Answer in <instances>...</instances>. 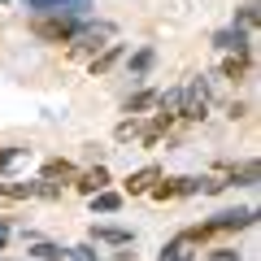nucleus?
<instances>
[{"instance_id": "3", "label": "nucleus", "mask_w": 261, "mask_h": 261, "mask_svg": "<svg viewBox=\"0 0 261 261\" xmlns=\"http://www.w3.org/2000/svg\"><path fill=\"white\" fill-rule=\"evenodd\" d=\"M31 31H35L44 44H70V35L79 31V18H70V13H35Z\"/></svg>"}, {"instance_id": "27", "label": "nucleus", "mask_w": 261, "mask_h": 261, "mask_svg": "<svg viewBox=\"0 0 261 261\" xmlns=\"http://www.w3.org/2000/svg\"><path fill=\"white\" fill-rule=\"evenodd\" d=\"M5 240H9V226H5V222H0V248H5Z\"/></svg>"}, {"instance_id": "9", "label": "nucleus", "mask_w": 261, "mask_h": 261, "mask_svg": "<svg viewBox=\"0 0 261 261\" xmlns=\"http://www.w3.org/2000/svg\"><path fill=\"white\" fill-rule=\"evenodd\" d=\"M39 178H44V183H57V187H61V183H70V178H79V170L70 166L65 157H53V161L44 166V174H39Z\"/></svg>"}, {"instance_id": "21", "label": "nucleus", "mask_w": 261, "mask_h": 261, "mask_svg": "<svg viewBox=\"0 0 261 261\" xmlns=\"http://www.w3.org/2000/svg\"><path fill=\"white\" fill-rule=\"evenodd\" d=\"M148 70H152V53L144 48V53H135V57H130V74L140 79V74H148Z\"/></svg>"}, {"instance_id": "1", "label": "nucleus", "mask_w": 261, "mask_h": 261, "mask_svg": "<svg viewBox=\"0 0 261 261\" xmlns=\"http://www.w3.org/2000/svg\"><path fill=\"white\" fill-rule=\"evenodd\" d=\"M118 39V27L113 22H79V31L70 35V53L74 57H96Z\"/></svg>"}, {"instance_id": "24", "label": "nucleus", "mask_w": 261, "mask_h": 261, "mask_svg": "<svg viewBox=\"0 0 261 261\" xmlns=\"http://www.w3.org/2000/svg\"><path fill=\"white\" fill-rule=\"evenodd\" d=\"M235 178H240V183H257V166H252V161H248V166L231 170V183H235Z\"/></svg>"}, {"instance_id": "22", "label": "nucleus", "mask_w": 261, "mask_h": 261, "mask_svg": "<svg viewBox=\"0 0 261 261\" xmlns=\"http://www.w3.org/2000/svg\"><path fill=\"white\" fill-rule=\"evenodd\" d=\"M22 157H27L22 148H0V170H13V166H22Z\"/></svg>"}, {"instance_id": "19", "label": "nucleus", "mask_w": 261, "mask_h": 261, "mask_svg": "<svg viewBox=\"0 0 261 261\" xmlns=\"http://www.w3.org/2000/svg\"><path fill=\"white\" fill-rule=\"evenodd\" d=\"M140 130H144V122H140V118H126V122H118V130H113V135L126 144V140H140Z\"/></svg>"}, {"instance_id": "28", "label": "nucleus", "mask_w": 261, "mask_h": 261, "mask_svg": "<svg viewBox=\"0 0 261 261\" xmlns=\"http://www.w3.org/2000/svg\"><path fill=\"white\" fill-rule=\"evenodd\" d=\"M0 5H9V9H18V5H22V0H0Z\"/></svg>"}, {"instance_id": "15", "label": "nucleus", "mask_w": 261, "mask_h": 261, "mask_svg": "<svg viewBox=\"0 0 261 261\" xmlns=\"http://www.w3.org/2000/svg\"><path fill=\"white\" fill-rule=\"evenodd\" d=\"M152 105H157V92H135V96H126L122 109L126 113H144V109H152Z\"/></svg>"}, {"instance_id": "23", "label": "nucleus", "mask_w": 261, "mask_h": 261, "mask_svg": "<svg viewBox=\"0 0 261 261\" xmlns=\"http://www.w3.org/2000/svg\"><path fill=\"white\" fill-rule=\"evenodd\" d=\"M65 257H74V261H96L92 244H74V248H65Z\"/></svg>"}, {"instance_id": "16", "label": "nucleus", "mask_w": 261, "mask_h": 261, "mask_svg": "<svg viewBox=\"0 0 261 261\" xmlns=\"http://www.w3.org/2000/svg\"><path fill=\"white\" fill-rule=\"evenodd\" d=\"M257 18H261V13H257V0H252V5H244V9H240V18H235V31H244V35H248V31L257 27Z\"/></svg>"}, {"instance_id": "10", "label": "nucleus", "mask_w": 261, "mask_h": 261, "mask_svg": "<svg viewBox=\"0 0 261 261\" xmlns=\"http://www.w3.org/2000/svg\"><path fill=\"white\" fill-rule=\"evenodd\" d=\"M196 257V240H192V235H178V240H170L166 244V252H161V261H192Z\"/></svg>"}, {"instance_id": "6", "label": "nucleus", "mask_w": 261, "mask_h": 261, "mask_svg": "<svg viewBox=\"0 0 261 261\" xmlns=\"http://www.w3.org/2000/svg\"><path fill=\"white\" fill-rule=\"evenodd\" d=\"M27 5L39 9V13H70V18H79L92 0H27Z\"/></svg>"}, {"instance_id": "17", "label": "nucleus", "mask_w": 261, "mask_h": 261, "mask_svg": "<svg viewBox=\"0 0 261 261\" xmlns=\"http://www.w3.org/2000/svg\"><path fill=\"white\" fill-rule=\"evenodd\" d=\"M248 74V57H226L222 61V79H244Z\"/></svg>"}, {"instance_id": "14", "label": "nucleus", "mask_w": 261, "mask_h": 261, "mask_svg": "<svg viewBox=\"0 0 261 261\" xmlns=\"http://www.w3.org/2000/svg\"><path fill=\"white\" fill-rule=\"evenodd\" d=\"M92 209H96V214H118V209H122V196L105 187V192H96V196H92Z\"/></svg>"}, {"instance_id": "7", "label": "nucleus", "mask_w": 261, "mask_h": 261, "mask_svg": "<svg viewBox=\"0 0 261 261\" xmlns=\"http://www.w3.org/2000/svg\"><path fill=\"white\" fill-rule=\"evenodd\" d=\"M74 187L83 196H96V192H105V187H109V170L105 166H92V170H83V174L74 178Z\"/></svg>"}, {"instance_id": "5", "label": "nucleus", "mask_w": 261, "mask_h": 261, "mask_svg": "<svg viewBox=\"0 0 261 261\" xmlns=\"http://www.w3.org/2000/svg\"><path fill=\"white\" fill-rule=\"evenodd\" d=\"M257 222V214L252 209H231V214H218V218H209V231H244V226H252Z\"/></svg>"}, {"instance_id": "4", "label": "nucleus", "mask_w": 261, "mask_h": 261, "mask_svg": "<svg viewBox=\"0 0 261 261\" xmlns=\"http://www.w3.org/2000/svg\"><path fill=\"white\" fill-rule=\"evenodd\" d=\"M196 192V178H157L152 183V200H174V196H192Z\"/></svg>"}, {"instance_id": "2", "label": "nucleus", "mask_w": 261, "mask_h": 261, "mask_svg": "<svg viewBox=\"0 0 261 261\" xmlns=\"http://www.w3.org/2000/svg\"><path fill=\"white\" fill-rule=\"evenodd\" d=\"M209 105H214V96H209V79H192L187 87H178V118L183 122H200L209 113Z\"/></svg>"}, {"instance_id": "25", "label": "nucleus", "mask_w": 261, "mask_h": 261, "mask_svg": "<svg viewBox=\"0 0 261 261\" xmlns=\"http://www.w3.org/2000/svg\"><path fill=\"white\" fill-rule=\"evenodd\" d=\"M35 196H44V200H57V196H61V187H57V183H44V178H39V183H35Z\"/></svg>"}, {"instance_id": "26", "label": "nucleus", "mask_w": 261, "mask_h": 261, "mask_svg": "<svg viewBox=\"0 0 261 261\" xmlns=\"http://www.w3.org/2000/svg\"><path fill=\"white\" fill-rule=\"evenodd\" d=\"M118 261H135V252H130V248H122V252H118Z\"/></svg>"}, {"instance_id": "12", "label": "nucleus", "mask_w": 261, "mask_h": 261, "mask_svg": "<svg viewBox=\"0 0 261 261\" xmlns=\"http://www.w3.org/2000/svg\"><path fill=\"white\" fill-rule=\"evenodd\" d=\"M161 178V170L157 166H144V170H135V174L126 178V192L130 196H144V192H152V183Z\"/></svg>"}, {"instance_id": "20", "label": "nucleus", "mask_w": 261, "mask_h": 261, "mask_svg": "<svg viewBox=\"0 0 261 261\" xmlns=\"http://www.w3.org/2000/svg\"><path fill=\"white\" fill-rule=\"evenodd\" d=\"M31 252H35L39 261H61L65 257V248H57V244H48V240H35V248H31Z\"/></svg>"}, {"instance_id": "13", "label": "nucleus", "mask_w": 261, "mask_h": 261, "mask_svg": "<svg viewBox=\"0 0 261 261\" xmlns=\"http://www.w3.org/2000/svg\"><path fill=\"white\" fill-rule=\"evenodd\" d=\"M92 240H100V244H118V248H130V244H135V235L122 231V226H92Z\"/></svg>"}, {"instance_id": "18", "label": "nucleus", "mask_w": 261, "mask_h": 261, "mask_svg": "<svg viewBox=\"0 0 261 261\" xmlns=\"http://www.w3.org/2000/svg\"><path fill=\"white\" fill-rule=\"evenodd\" d=\"M0 196H9V200H27V196H35V183H0Z\"/></svg>"}, {"instance_id": "11", "label": "nucleus", "mask_w": 261, "mask_h": 261, "mask_svg": "<svg viewBox=\"0 0 261 261\" xmlns=\"http://www.w3.org/2000/svg\"><path fill=\"white\" fill-rule=\"evenodd\" d=\"M122 53H126V44H109L105 53H96V57H92V74H96V79H100V74H109L113 65L122 61Z\"/></svg>"}, {"instance_id": "8", "label": "nucleus", "mask_w": 261, "mask_h": 261, "mask_svg": "<svg viewBox=\"0 0 261 261\" xmlns=\"http://www.w3.org/2000/svg\"><path fill=\"white\" fill-rule=\"evenodd\" d=\"M214 44L222 48V53H235V57H248V35H244V31H218L214 35Z\"/></svg>"}]
</instances>
